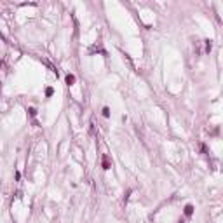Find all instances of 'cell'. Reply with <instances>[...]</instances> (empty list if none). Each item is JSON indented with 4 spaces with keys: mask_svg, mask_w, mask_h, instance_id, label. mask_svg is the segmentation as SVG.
<instances>
[{
    "mask_svg": "<svg viewBox=\"0 0 223 223\" xmlns=\"http://www.w3.org/2000/svg\"><path fill=\"white\" fill-rule=\"evenodd\" d=\"M206 42V52H211V49H213V42L211 40H204Z\"/></svg>",
    "mask_w": 223,
    "mask_h": 223,
    "instance_id": "4",
    "label": "cell"
},
{
    "mask_svg": "<svg viewBox=\"0 0 223 223\" xmlns=\"http://www.w3.org/2000/svg\"><path fill=\"white\" fill-rule=\"evenodd\" d=\"M28 113H30V117H35V115H37V108L30 106V108H28Z\"/></svg>",
    "mask_w": 223,
    "mask_h": 223,
    "instance_id": "5",
    "label": "cell"
},
{
    "mask_svg": "<svg viewBox=\"0 0 223 223\" xmlns=\"http://www.w3.org/2000/svg\"><path fill=\"white\" fill-rule=\"evenodd\" d=\"M65 80H66V84H68V85H73V82H75V75L68 73V75H66V78H65Z\"/></svg>",
    "mask_w": 223,
    "mask_h": 223,
    "instance_id": "2",
    "label": "cell"
},
{
    "mask_svg": "<svg viewBox=\"0 0 223 223\" xmlns=\"http://www.w3.org/2000/svg\"><path fill=\"white\" fill-rule=\"evenodd\" d=\"M103 117H110V108H103Z\"/></svg>",
    "mask_w": 223,
    "mask_h": 223,
    "instance_id": "7",
    "label": "cell"
},
{
    "mask_svg": "<svg viewBox=\"0 0 223 223\" xmlns=\"http://www.w3.org/2000/svg\"><path fill=\"white\" fill-rule=\"evenodd\" d=\"M193 214V206L192 204H186L185 206V216H192Z\"/></svg>",
    "mask_w": 223,
    "mask_h": 223,
    "instance_id": "1",
    "label": "cell"
},
{
    "mask_svg": "<svg viewBox=\"0 0 223 223\" xmlns=\"http://www.w3.org/2000/svg\"><path fill=\"white\" fill-rule=\"evenodd\" d=\"M45 94H47V96H52V94H54V89H52V87H47V89H45Z\"/></svg>",
    "mask_w": 223,
    "mask_h": 223,
    "instance_id": "6",
    "label": "cell"
},
{
    "mask_svg": "<svg viewBox=\"0 0 223 223\" xmlns=\"http://www.w3.org/2000/svg\"><path fill=\"white\" fill-rule=\"evenodd\" d=\"M112 167V164H110V160H108V157L105 155L103 157V169H110Z\"/></svg>",
    "mask_w": 223,
    "mask_h": 223,
    "instance_id": "3",
    "label": "cell"
}]
</instances>
